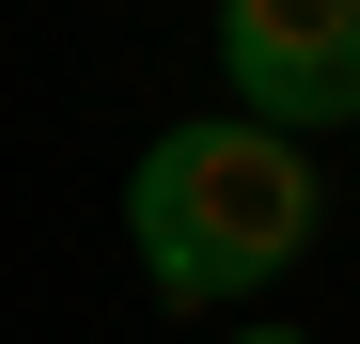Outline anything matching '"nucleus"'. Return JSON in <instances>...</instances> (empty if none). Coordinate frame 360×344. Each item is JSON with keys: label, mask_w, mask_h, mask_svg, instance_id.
<instances>
[{"label": "nucleus", "mask_w": 360, "mask_h": 344, "mask_svg": "<svg viewBox=\"0 0 360 344\" xmlns=\"http://www.w3.org/2000/svg\"><path fill=\"white\" fill-rule=\"evenodd\" d=\"M329 235V172L314 141H266L235 126V110H204V126H157L141 172H126V251L172 313H235L266 298V282Z\"/></svg>", "instance_id": "f257e3e1"}, {"label": "nucleus", "mask_w": 360, "mask_h": 344, "mask_svg": "<svg viewBox=\"0 0 360 344\" xmlns=\"http://www.w3.org/2000/svg\"><path fill=\"white\" fill-rule=\"evenodd\" d=\"M219 79H235V126L266 141L360 126V0H219Z\"/></svg>", "instance_id": "f03ea898"}, {"label": "nucleus", "mask_w": 360, "mask_h": 344, "mask_svg": "<svg viewBox=\"0 0 360 344\" xmlns=\"http://www.w3.org/2000/svg\"><path fill=\"white\" fill-rule=\"evenodd\" d=\"M219 344H314V329H266V313H235V329H219Z\"/></svg>", "instance_id": "7ed1b4c3"}]
</instances>
